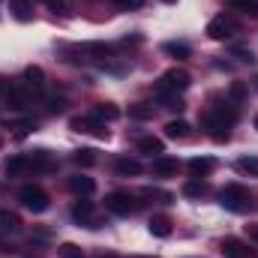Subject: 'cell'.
<instances>
[{
  "instance_id": "obj_8",
  "label": "cell",
  "mask_w": 258,
  "mask_h": 258,
  "mask_svg": "<svg viewBox=\"0 0 258 258\" xmlns=\"http://www.w3.org/2000/svg\"><path fill=\"white\" fill-rule=\"evenodd\" d=\"M72 132H84V135H99V138H108V129L102 120H96L93 114H84V117H72L69 120Z\"/></svg>"
},
{
  "instance_id": "obj_30",
  "label": "cell",
  "mask_w": 258,
  "mask_h": 258,
  "mask_svg": "<svg viewBox=\"0 0 258 258\" xmlns=\"http://www.w3.org/2000/svg\"><path fill=\"white\" fill-rule=\"evenodd\" d=\"M243 96H246V84H243V81H234V84H231V90H228V99L240 102Z\"/></svg>"
},
{
  "instance_id": "obj_28",
  "label": "cell",
  "mask_w": 258,
  "mask_h": 258,
  "mask_svg": "<svg viewBox=\"0 0 258 258\" xmlns=\"http://www.w3.org/2000/svg\"><path fill=\"white\" fill-rule=\"evenodd\" d=\"M183 195H186V198H201V195H207V183L189 180V183H183Z\"/></svg>"
},
{
  "instance_id": "obj_15",
  "label": "cell",
  "mask_w": 258,
  "mask_h": 258,
  "mask_svg": "<svg viewBox=\"0 0 258 258\" xmlns=\"http://www.w3.org/2000/svg\"><path fill=\"white\" fill-rule=\"evenodd\" d=\"M66 183H69V189H72L75 195H84V198L96 192V180H93V177H87V174H75V177H69Z\"/></svg>"
},
{
  "instance_id": "obj_11",
  "label": "cell",
  "mask_w": 258,
  "mask_h": 258,
  "mask_svg": "<svg viewBox=\"0 0 258 258\" xmlns=\"http://www.w3.org/2000/svg\"><path fill=\"white\" fill-rule=\"evenodd\" d=\"M72 219L84 228H99V219H96V210H93V201H75L72 207Z\"/></svg>"
},
{
  "instance_id": "obj_36",
  "label": "cell",
  "mask_w": 258,
  "mask_h": 258,
  "mask_svg": "<svg viewBox=\"0 0 258 258\" xmlns=\"http://www.w3.org/2000/svg\"><path fill=\"white\" fill-rule=\"evenodd\" d=\"M39 3H45L48 9H54V12H60L63 9V0H39Z\"/></svg>"
},
{
  "instance_id": "obj_25",
  "label": "cell",
  "mask_w": 258,
  "mask_h": 258,
  "mask_svg": "<svg viewBox=\"0 0 258 258\" xmlns=\"http://www.w3.org/2000/svg\"><path fill=\"white\" fill-rule=\"evenodd\" d=\"M228 9H234V12H240V15L258 18V0H228Z\"/></svg>"
},
{
  "instance_id": "obj_10",
  "label": "cell",
  "mask_w": 258,
  "mask_h": 258,
  "mask_svg": "<svg viewBox=\"0 0 258 258\" xmlns=\"http://www.w3.org/2000/svg\"><path fill=\"white\" fill-rule=\"evenodd\" d=\"M33 165H30V153H15L3 162V174L6 177H21V174H30Z\"/></svg>"
},
{
  "instance_id": "obj_19",
  "label": "cell",
  "mask_w": 258,
  "mask_h": 258,
  "mask_svg": "<svg viewBox=\"0 0 258 258\" xmlns=\"http://www.w3.org/2000/svg\"><path fill=\"white\" fill-rule=\"evenodd\" d=\"M147 228H150V234H153V237H168V234H171V219H168L165 213H159V216H150Z\"/></svg>"
},
{
  "instance_id": "obj_38",
  "label": "cell",
  "mask_w": 258,
  "mask_h": 258,
  "mask_svg": "<svg viewBox=\"0 0 258 258\" xmlns=\"http://www.w3.org/2000/svg\"><path fill=\"white\" fill-rule=\"evenodd\" d=\"M96 258H117L114 252H102V255H96Z\"/></svg>"
},
{
  "instance_id": "obj_3",
  "label": "cell",
  "mask_w": 258,
  "mask_h": 258,
  "mask_svg": "<svg viewBox=\"0 0 258 258\" xmlns=\"http://www.w3.org/2000/svg\"><path fill=\"white\" fill-rule=\"evenodd\" d=\"M219 204H222L225 210H231V213H246V210L255 207V204H252V192H249L243 183H225V186L219 189Z\"/></svg>"
},
{
  "instance_id": "obj_21",
  "label": "cell",
  "mask_w": 258,
  "mask_h": 258,
  "mask_svg": "<svg viewBox=\"0 0 258 258\" xmlns=\"http://www.w3.org/2000/svg\"><path fill=\"white\" fill-rule=\"evenodd\" d=\"M96 150L93 147H81V150H72V162L78 165V168H90V165H96Z\"/></svg>"
},
{
  "instance_id": "obj_23",
  "label": "cell",
  "mask_w": 258,
  "mask_h": 258,
  "mask_svg": "<svg viewBox=\"0 0 258 258\" xmlns=\"http://www.w3.org/2000/svg\"><path fill=\"white\" fill-rule=\"evenodd\" d=\"M216 168V159L213 156H195V159H189V171H192L195 177L198 174H210Z\"/></svg>"
},
{
  "instance_id": "obj_9",
  "label": "cell",
  "mask_w": 258,
  "mask_h": 258,
  "mask_svg": "<svg viewBox=\"0 0 258 258\" xmlns=\"http://www.w3.org/2000/svg\"><path fill=\"white\" fill-rule=\"evenodd\" d=\"M3 99H6L9 111H24L30 105V90L27 87H18V84H9L6 93H3Z\"/></svg>"
},
{
  "instance_id": "obj_37",
  "label": "cell",
  "mask_w": 258,
  "mask_h": 258,
  "mask_svg": "<svg viewBox=\"0 0 258 258\" xmlns=\"http://www.w3.org/2000/svg\"><path fill=\"white\" fill-rule=\"evenodd\" d=\"M3 93H6V81L0 78V96H3Z\"/></svg>"
},
{
  "instance_id": "obj_12",
  "label": "cell",
  "mask_w": 258,
  "mask_h": 258,
  "mask_svg": "<svg viewBox=\"0 0 258 258\" xmlns=\"http://www.w3.org/2000/svg\"><path fill=\"white\" fill-rule=\"evenodd\" d=\"M24 81H27V90H33V96L45 93V72H42V66H27L24 69Z\"/></svg>"
},
{
  "instance_id": "obj_5",
  "label": "cell",
  "mask_w": 258,
  "mask_h": 258,
  "mask_svg": "<svg viewBox=\"0 0 258 258\" xmlns=\"http://www.w3.org/2000/svg\"><path fill=\"white\" fill-rule=\"evenodd\" d=\"M18 198H21V204H24L27 210H33V213H45V210H48V204H51V198H48V192H45L42 186H33V183L21 186V192H18Z\"/></svg>"
},
{
  "instance_id": "obj_29",
  "label": "cell",
  "mask_w": 258,
  "mask_h": 258,
  "mask_svg": "<svg viewBox=\"0 0 258 258\" xmlns=\"http://www.w3.org/2000/svg\"><path fill=\"white\" fill-rule=\"evenodd\" d=\"M141 195H144V198H153V201H159V204H171V201H174V195L171 192H165V189H153V186H147Z\"/></svg>"
},
{
  "instance_id": "obj_13",
  "label": "cell",
  "mask_w": 258,
  "mask_h": 258,
  "mask_svg": "<svg viewBox=\"0 0 258 258\" xmlns=\"http://www.w3.org/2000/svg\"><path fill=\"white\" fill-rule=\"evenodd\" d=\"M150 171H153V177H174L180 171V162L171 159V156H156L153 165H150Z\"/></svg>"
},
{
  "instance_id": "obj_24",
  "label": "cell",
  "mask_w": 258,
  "mask_h": 258,
  "mask_svg": "<svg viewBox=\"0 0 258 258\" xmlns=\"http://www.w3.org/2000/svg\"><path fill=\"white\" fill-rule=\"evenodd\" d=\"M9 9L18 21H30L33 18V9H30V0H9Z\"/></svg>"
},
{
  "instance_id": "obj_27",
  "label": "cell",
  "mask_w": 258,
  "mask_h": 258,
  "mask_svg": "<svg viewBox=\"0 0 258 258\" xmlns=\"http://www.w3.org/2000/svg\"><path fill=\"white\" fill-rule=\"evenodd\" d=\"M237 168L249 177H258V156H240L237 159Z\"/></svg>"
},
{
  "instance_id": "obj_17",
  "label": "cell",
  "mask_w": 258,
  "mask_h": 258,
  "mask_svg": "<svg viewBox=\"0 0 258 258\" xmlns=\"http://www.w3.org/2000/svg\"><path fill=\"white\" fill-rule=\"evenodd\" d=\"M18 231H21V219H18V213L0 207V234H18Z\"/></svg>"
},
{
  "instance_id": "obj_4",
  "label": "cell",
  "mask_w": 258,
  "mask_h": 258,
  "mask_svg": "<svg viewBox=\"0 0 258 258\" xmlns=\"http://www.w3.org/2000/svg\"><path fill=\"white\" fill-rule=\"evenodd\" d=\"M105 210L114 213V216H132L138 210V201L135 195L126 192V189H114V192L105 195Z\"/></svg>"
},
{
  "instance_id": "obj_1",
  "label": "cell",
  "mask_w": 258,
  "mask_h": 258,
  "mask_svg": "<svg viewBox=\"0 0 258 258\" xmlns=\"http://www.w3.org/2000/svg\"><path fill=\"white\" fill-rule=\"evenodd\" d=\"M240 108L234 99H216V105H210L201 114V129L213 138V141H228L231 138V126L237 123Z\"/></svg>"
},
{
  "instance_id": "obj_39",
  "label": "cell",
  "mask_w": 258,
  "mask_h": 258,
  "mask_svg": "<svg viewBox=\"0 0 258 258\" xmlns=\"http://www.w3.org/2000/svg\"><path fill=\"white\" fill-rule=\"evenodd\" d=\"M132 258H156V255H132Z\"/></svg>"
},
{
  "instance_id": "obj_34",
  "label": "cell",
  "mask_w": 258,
  "mask_h": 258,
  "mask_svg": "<svg viewBox=\"0 0 258 258\" xmlns=\"http://www.w3.org/2000/svg\"><path fill=\"white\" fill-rule=\"evenodd\" d=\"M117 9H141L144 6V0H111Z\"/></svg>"
},
{
  "instance_id": "obj_40",
  "label": "cell",
  "mask_w": 258,
  "mask_h": 258,
  "mask_svg": "<svg viewBox=\"0 0 258 258\" xmlns=\"http://www.w3.org/2000/svg\"><path fill=\"white\" fill-rule=\"evenodd\" d=\"M165 3H177V0H165Z\"/></svg>"
},
{
  "instance_id": "obj_18",
  "label": "cell",
  "mask_w": 258,
  "mask_h": 258,
  "mask_svg": "<svg viewBox=\"0 0 258 258\" xmlns=\"http://www.w3.org/2000/svg\"><path fill=\"white\" fill-rule=\"evenodd\" d=\"M189 123L183 120V117H177V120H168L165 123V138H174V141H183V138H189Z\"/></svg>"
},
{
  "instance_id": "obj_32",
  "label": "cell",
  "mask_w": 258,
  "mask_h": 258,
  "mask_svg": "<svg viewBox=\"0 0 258 258\" xmlns=\"http://www.w3.org/2000/svg\"><path fill=\"white\" fill-rule=\"evenodd\" d=\"M129 114H132V117H138V120H147V117L153 114V108H147V105H141V102H138V105H132V108H129Z\"/></svg>"
},
{
  "instance_id": "obj_41",
  "label": "cell",
  "mask_w": 258,
  "mask_h": 258,
  "mask_svg": "<svg viewBox=\"0 0 258 258\" xmlns=\"http://www.w3.org/2000/svg\"><path fill=\"white\" fill-rule=\"evenodd\" d=\"M255 126H258V117H255Z\"/></svg>"
},
{
  "instance_id": "obj_7",
  "label": "cell",
  "mask_w": 258,
  "mask_h": 258,
  "mask_svg": "<svg viewBox=\"0 0 258 258\" xmlns=\"http://www.w3.org/2000/svg\"><path fill=\"white\" fill-rule=\"evenodd\" d=\"M219 252L225 258H258V252L240 237H222L219 240Z\"/></svg>"
},
{
  "instance_id": "obj_16",
  "label": "cell",
  "mask_w": 258,
  "mask_h": 258,
  "mask_svg": "<svg viewBox=\"0 0 258 258\" xmlns=\"http://www.w3.org/2000/svg\"><path fill=\"white\" fill-rule=\"evenodd\" d=\"M90 114H93L96 120H102V123H111V120H117V117H120V108H117L114 102H96Z\"/></svg>"
},
{
  "instance_id": "obj_22",
  "label": "cell",
  "mask_w": 258,
  "mask_h": 258,
  "mask_svg": "<svg viewBox=\"0 0 258 258\" xmlns=\"http://www.w3.org/2000/svg\"><path fill=\"white\" fill-rule=\"evenodd\" d=\"M114 171L120 174V177H135V174H141V162L138 159H129V156H120L117 162H114Z\"/></svg>"
},
{
  "instance_id": "obj_2",
  "label": "cell",
  "mask_w": 258,
  "mask_h": 258,
  "mask_svg": "<svg viewBox=\"0 0 258 258\" xmlns=\"http://www.w3.org/2000/svg\"><path fill=\"white\" fill-rule=\"evenodd\" d=\"M189 84H192V78H189V72H186V69H168V72H162V75H159V81L153 84V93L165 102L168 96L183 93Z\"/></svg>"
},
{
  "instance_id": "obj_31",
  "label": "cell",
  "mask_w": 258,
  "mask_h": 258,
  "mask_svg": "<svg viewBox=\"0 0 258 258\" xmlns=\"http://www.w3.org/2000/svg\"><path fill=\"white\" fill-rule=\"evenodd\" d=\"M45 108H48V114H60V111L66 108V99H63V96H51Z\"/></svg>"
},
{
  "instance_id": "obj_14",
  "label": "cell",
  "mask_w": 258,
  "mask_h": 258,
  "mask_svg": "<svg viewBox=\"0 0 258 258\" xmlns=\"http://www.w3.org/2000/svg\"><path fill=\"white\" fill-rule=\"evenodd\" d=\"M30 165H33V174H42V171L57 168V162H54V156L48 150H33L30 153Z\"/></svg>"
},
{
  "instance_id": "obj_35",
  "label": "cell",
  "mask_w": 258,
  "mask_h": 258,
  "mask_svg": "<svg viewBox=\"0 0 258 258\" xmlns=\"http://www.w3.org/2000/svg\"><path fill=\"white\" fill-rule=\"evenodd\" d=\"M246 237H249L252 243H258V222H249V225H246Z\"/></svg>"
},
{
  "instance_id": "obj_20",
  "label": "cell",
  "mask_w": 258,
  "mask_h": 258,
  "mask_svg": "<svg viewBox=\"0 0 258 258\" xmlns=\"http://www.w3.org/2000/svg\"><path fill=\"white\" fill-rule=\"evenodd\" d=\"M138 150H141V153H150V156H159V153L165 150V144H162V138H156V135H141V138H138Z\"/></svg>"
},
{
  "instance_id": "obj_6",
  "label": "cell",
  "mask_w": 258,
  "mask_h": 258,
  "mask_svg": "<svg viewBox=\"0 0 258 258\" xmlns=\"http://www.w3.org/2000/svg\"><path fill=\"white\" fill-rule=\"evenodd\" d=\"M240 30V24L231 18V15H216V18H210V24H207V36L210 39H216V42H225V39H231L234 33Z\"/></svg>"
},
{
  "instance_id": "obj_26",
  "label": "cell",
  "mask_w": 258,
  "mask_h": 258,
  "mask_svg": "<svg viewBox=\"0 0 258 258\" xmlns=\"http://www.w3.org/2000/svg\"><path fill=\"white\" fill-rule=\"evenodd\" d=\"M162 51H165V54H171V57H177V60H186V57L192 54V48H189L186 42H165V45H162Z\"/></svg>"
},
{
  "instance_id": "obj_33",
  "label": "cell",
  "mask_w": 258,
  "mask_h": 258,
  "mask_svg": "<svg viewBox=\"0 0 258 258\" xmlns=\"http://www.w3.org/2000/svg\"><path fill=\"white\" fill-rule=\"evenodd\" d=\"M60 258H84V252H81L75 243H63V246H60Z\"/></svg>"
}]
</instances>
